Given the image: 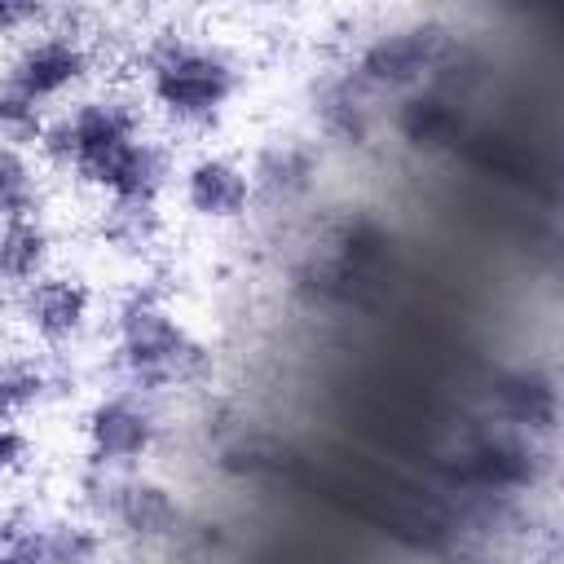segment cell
I'll return each mask as SVG.
<instances>
[{
	"label": "cell",
	"mask_w": 564,
	"mask_h": 564,
	"mask_svg": "<svg viewBox=\"0 0 564 564\" xmlns=\"http://www.w3.org/2000/svg\"><path fill=\"white\" fill-rule=\"evenodd\" d=\"M132 88L167 141H207L247 93V66L225 40L167 26L137 40Z\"/></svg>",
	"instance_id": "obj_1"
},
{
	"label": "cell",
	"mask_w": 564,
	"mask_h": 564,
	"mask_svg": "<svg viewBox=\"0 0 564 564\" xmlns=\"http://www.w3.org/2000/svg\"><path fill=\"white\" fill-rule=\"evenodd\" d=\"M216 375L212 348L181 322L167 295L150 282H132L115 295L106 317L101 352V392H132L163 401L176 392L207 388Z\"/></svg>",
	"instance_id": "obj_2"
},
{
	"label": "cell",
	"mask_w": 564,
	"mask_h": 564,
	"mask_svg": "<svg viewBox=\"0 0 564 564\" xmlns=\"http://www.w3.org/2000/svg\"><path fill=\"white\" fill-rule=\"evenodd\" d=\"M150 115L132 84H97L48 115L35 159L48 181H66L88 198H106L128 150L150 132Z\"/></svg>",
	"instance_id": "obj_3"
},
{
	"label": "cell",
	"mask_w": 564,
	"mask_h": 564,
	"mask_svg": "<svg viewBox=\"0 0 564 564\" xmlns=\"http://www.w3.org/2000/svg\"><path fill=\"white\" fill-rule=\"evenodd\" d=\"M0 75L53 115L66 101H75L79 93L101 84V35L93 26H84L79 13L53 9V18L40 31L9 44Z\"/></svg>",
	"instance_id": "obj_4"
},
{
	"label": "cell",
	"mask_w": 564,
	"mask_h": 564,
	"mask_svg": "<svg viewBox=\"0 0 564 564\" xmlns=\"http://www.w3.org/2000/svg\"><path fill=\"white\" fill-rule=\"evenodd\" d=\"M454 48H458V35L445 22L419 18V22H401V26H383V31L366 35L357 44L348 70L375 97H405L414 88H427Z\"/></svg>",
	"instance_id": "obj_5"
},
{
	"label": "cell",
	"mask_w": 564,
	"mask_h": 564,
	"mask_svg": "<svg viewBox=\"0 0 564 564\" xmlns=\"http://www.w3.org/2000/svg\"><path fill=\"white\" fill-rule=\"evenodd\" d=\"M84 463L101 471H145L154 449L163 445V410L159 401L132 392H97L79 419Z\"/></svg>",
	"instance_id": "obj_6"
},
{
	"label": "cell",
	"mask_w": 564,
	"mask_h": 564,
	"mask_svg": "<svg viewBox=\"0 0 564 564\" xmlns=\"http://www.w3.org/2000/svg\"><path fill=\"white\" fill-rule=\"evenodd\" d=\"M97 326V291L88 278L53 269L31 286L13 291V330L26 348L40 352H75Z\"/></svg>",
	"instance_id": "obj_7"
},
{
	"label": "cell",
	"mask_w": 564,
	"mask_h": 564,
	"mask_svg": "<svg viewBox=\"0 0 564 564\" xmlns=\"http://www.w3.org/2000/svg\"><path fill=\"white\" fill-rule=\"evenodd\" d=\"M181 212L207 229H229V225H242L251 212H256V198H251V176H247V163L229 150H194L181 172H176V185H172Z\"/></svg>",
	"instance_id": "obj_8"
},
{
	"label": "cell",
	"mask_w": 564,
	"mask_h": 564,
	"mask_svg": "<svg viewBox=\"0 0 564 564\" xmlns=\"http://www.w3.org/2000/svg\"><path fill=\"white\" fill-rule=\"evenodd\" d=\"M242 163L251 176L256 212H295L300 203L313 198L322 181V145L317 137H304V132L264 137Z\"/></svg>",
	"instance_id": "obj_9"
},
{
	"label": "cell",
	"mask_w": 564,
	"mask_h": 564,
	"mask_svg": "<svg viewBox=\"0 0 564 564\" xmlns=\"http://www.w3.org/2000/svg\"><path fill=\"white\" fill-rule=\"evenodd\" d=\"M79 392L75 352L40 348H0V423H26L31 414L70 401Z\"/></svg>",
	"instance_id": "obj_10"
},
{
	"label": "cell",
	"mask_w": 564,
	"mask_h": 564,
	"mask_svg": "<svg viewBox=\"0 0 564 564\" xmlns=\"http://www.w3.org/2000/svg\"><path fill=\"white\" fill-rule=\"evenodd\" d=\"M308 119H313V132L322 137L317 145L366 150L375 141V132L383 128V106L366 84H357V75L348 66H339V70H326L313 79Z\"/></svg>",
	"instance_id": "obj_11"
},
{
	"label": "cell",
	"mask_w": 564,
	"mask_h": 564,
	"mask_svg": "<svg viewBox=\"0 0 564 564\" xmlns=\"http://www.w3.org/2000/svg\"><path fill=\"white\" fill-rule=\"evenodd\" d=\"M106 533L123 538L128 546H172L185 533V502L163 476L132 471L119 480V494L106 516Z\"/></svg>",
	"instance_id": "obj_12"
},
{
	"label": "cell",
	"mask_w": 564,
	"mask_h": 564,
	"mask_svg": "<svg viewBox=\"0 0 564 564\" xmlns=\"http://www.w3.org/2000/svg\"><path fill=\"white\" fill-rule=\"evenodd\" d=\"M489 414L498 427H511L529 441H551L555 423H560V388L555 375L542 366H507L489 379L485 388Z\"/></svg>",
	"instance_id": "obj_13"
},
{
	"label": "cell",
	"mask_w": 564,
	"mask_h": 564,
	"mask_svg": "<svg viewBox=\"0 0 564 564\" xmlns=\"http://www.w3.org/2000/svg\"><path fill=\"white\" fill-rule=\"evenodd\" d=\"M383 123L405 150L441 154V150H454L463 137V101L441 88H414L392 110H383Z\"/></svg>",
	"instance_id": "obj_14"
},
{
	"label": "cell",
	"mask_w": 564,
	"mask_h": 564,
	"mask_svg": "<svg viewBox=\"0 0 564 564\" xmlns=\"http://www.w3.org/2000/svg\"><path fill=\"white\" fill-rule=\"evenodd\" d=\"M97 247L123 264H150L172 234L163 203H97L93 212Z\"/></svg>",
	"instance_id": "obj_15"
},
{
	"label": "cell",
	"mask_w": 564,
	"mask_h": 564,
	"mask_svg": "<svg viewBox=\"0 0 564 564\" xmlns=\"http://www.w3.org/2000/svg\"><path fill=\"white\" fill-rule=\"evenodd\" d=\"M57 269V229L48 212L0 225V291H22Z\"/></svg>",
	"instance_id": "obj_16"
},
{
	"label": "cell",
	"mask_w": 564,
	"mask_h": 564,
	"mask_svg": "<svg viewBox=\"0 0 564 564\" xmlns=\"http://www.w3.org/2000/svg\"><path fill=\"white\" fill-rule=\"evenodd\" d=\"M35 551L44 564H106L110 533L79 511H40Z\"/></svg>",
	"instance_id": "obj_17"
},
{
	"label": "cell",
	"mask_w": 564,
	"mask_h": 564,
	"mask_svg": "<svg viewBox=\"0 0 564 564\" xmlns=\"http://www.w3.org/2000/svg\"><path fill=\"white\" fill-rule=\"evenodd\" d=\"M48 189H53V181L44 176L35 150L0 141V225L18 220V216L48 212Z\"/></svg>",
	"instance_id": "obj_18"
},
{
	"label": "cell",
	"mask_w": 564,
	"mask_h": 564,
	"mask_svg": "<svg viewBox=\"0 0 564 564\" xmlns=\"http://www.w3.org/2000/svg\"><path fill=\"white\" fill-rule=\"evenodd\" d=\"M35 458V441L26 432V423H0V485L22 476Z\"/></svg>",
	"instance_id": "obj_19"
}]
</instances>
